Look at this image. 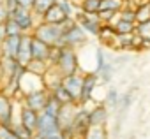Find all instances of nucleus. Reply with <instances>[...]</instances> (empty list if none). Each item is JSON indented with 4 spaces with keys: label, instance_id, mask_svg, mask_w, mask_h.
Segmentation results:
<instances>
[{
    "label": "nucleus",
    "instance_id": "nucleus-31",
    "mask_svg": "<svg viewBox=\"0 0 150 139\" xmlns=\"http://www.w3.org/2000/svg\"><path fill=\"white\" fill-rule=\"evenodd\" d=\"M57 2H58V6L62 7V11L67 14V18H72V20H74V14H76L80 9L74 6L71 0H57Z\"/></svg>",
    "mask_w": 150,
    "mask_h": 139
},
{
    "label": "nucleus",
    "instance_id": "nucleus-40",
    "mask_svg": "<svg viewBox=\"0 0 150 139\" xmlns=\"http://www.w3.org/2000/svg\"><path fill=\"white\" fill-rule=\"evenodd\" d=\"M4 39H6V30H4V23H0V46H2Z\"/></svg>",
    "mask_w": 150,
    "mask_h": 139
},
{
    "label": "nucleus",
    "instance_id": "nucleus-23",
    "mask_svg": "<svg viewBox=\"0 0 150 139\" xmlns=\"http://www.w3.org/2000/svg\"><path fill=\"white\" fill-rule=\"evenodd\" d=\"M60 106H62V104H60V102L51 95V93H50V95H48V99H46V104H44V107H42V111H41V113H46V114H50V116H55V118H57V116H58V111H60Z\"/></svg>",
    "mask_w": 150,
    "mask_h": 139
},
{
    "label": "nucleus",
    "instance_id": "nucleus-29",
    "mask_svg": "<svg viewBox=\"0 0 150 139\" xmlns=\"http://www.w3.org/2000/svg\"><path fill=\"white\" fill-rule=\"evenodd\" d=\"M99 6H101V0H81V4H80V11L88 13V14H97Z\"/></svg>",
    "mask_w": 150,
    "mask_h": 139
},
{
    "label": "nucleus",
    "instance_id": "nucleus-14",
    "mask_svg": "<svg viewBox=\"0 0 150 139\" xmlns=\"http://www.w3.org/2000/svg\"><path fill=\"white\" fill-rule=\"evenodd\" d=\"M37 120H39V113L21 104V109H20V123H21L27 130L35 132V128H37Z\"/></svg>",
    "mask_w": 150,
    "mask_h": 139
},
{
    "label": "nucleus",
    "instance_id": "nucleus-4",
    "mask_svg": "<svg viewBox=\"0 0 150 139\" xmlns=\"http://www.w3.org/2000/svg\"><path fill=\"white\" fill-rule=\"evenodd\" d=\"M9 16L18 23V27L21 28V34H32V30H34L35 25L39 23V18L32 13V9L21 7V6H18Z\"/></svg>",
    "mask_w": 150,
    "mask_h": 139
},
{
    "label": "nucleus",
    "instance_id": "nucleus-24",
    "mask_svg": "<svg viewBox=\"0 0 150 139\" xmlns=\"http://www.w3.org/2000/svg\"><path fill=\"white\" fill-rule=\"evenodd\" d=\"M134 13H136V23H143V21H148L150 20V6L148 2H139L136 7H134Z\"/></svg>",
    "mask_w": 150,
    "mask_h": 139
},
{
    "label": "nucleus",
    "instance_id": "nucleus-15",
    "mask_svg": "<svg viewBox=\"0 0 150 139\" xmlns=\"http://www.w3.org/2000/svg\"><path fill=\"white\" fill-rule=\"evenodd\" d=\"M21 42V34L20 35H6L4 42H2V53L7 58H14L16 60V53Z\"/></svg>",
    "mask_w": 150,
    "mask_h": 139
},
{
    "label": "nucleus",
    "instance_id": "nucleus-3",
    "mask_svg": "<svg viewBox=\"0 0 150 139\" xmlns=\"http://www.w3.org/2000/svg\"><path fill=\"white\" fill-rule=\"evenodd\" d=\"M87 39H88V35L85 34V30L76 21H74V20H69L64 25V35H62L64 46H69L72 49H76L80 46H85L87 44Z\"/></svg>",
    "mask_w": 150,
    "mask_h": 139
},
{
    "label": "nucleus",
    "instance_id": "nucleus-20",
    "mask_svg": "<svg viewBox=\"0 0 150 139\" xmlns=\"http://www.w3.org/2000/svg\"><path fill=\"white\" fill-rule=\"evenodd\" d=\"M96 74H97V78H99L101 83H110L111 78H113V74H115V65H113L111 62H106V63L99 69V71H96Z\"/></svg>",
    "mask_w": 150,
    "mask_h": 139
},
{
    "label": "nucleus",
    "instance_id": "nucleus-41",
    "mask_svg": "<svg viewBox=\"0 0 150 139\" xmlns=\"http://www.w3.org/2000/svg\"><path fill=\"white\" fill-rule=\"evenodd\" d=\"M4 58V53H2V46H0V60Z\"/></svg>",
    "mask_w": 150,
    "mask_h": 139
},
{
    "label": "nucleus",
    "instance_id": "nucleus-34",
    "mask_svg": "<svg viewBox=\"0 0 150 139\" xmlns=\"http://www.w3.org/2000/svg\"><path fill=\"white\" fill-rule=\"evenodd\" d=\"M131 102H132V93H124V95H120V99H118V106H117V109H120V113H124L129 106H131Z\"/></svg>",
    "mask_w": 150,
    "mask_h": 139
},
{
    "label": "nucleus",
    "instance_id": "nucleus-26",
    "mask_svg": "<svg viewBox=\"0 0 150 139\" xmlns=\"http://www.w3.org/2000/svg\"><path fill=\"white\" fill-rule=\"evenodd\" d=\"M118 99H120V93H118V90L117 88H108V92H106V95H104V106L110 109H117V106H118Z\"/></svg>",
    "mask_w": 150,
    "mask_h": 139
},
{
    "label": "nucleus",
    "instance_id": "nucleus-42",
    "mask_svg": "<svg viewBox=\"0 0 150 139\" xmlns=\"http://www.w3.org/2000/svg\"><path fill=\"white\" fill-rule=\"evenodd\" d=\"M146 2H148V6H150V0H146Z\"/></svg>",
    "mask_w": 150,
    "mask_h": 139
},
{
    "label": "nucleus",
    "instance_id": "nucleus-5",
    "mask_svg": "<svg viewBox=\"0 0 150 139\" xmlns=\"http://www.w3.org/2000/svg\"><path fill=\"white\" fill-rule=\"evenodd\" d=\"M74 21H76V23L85 30L87 35H94V37L99 35V30H101V27L104 25V23L99 20L97 14H88V13H83V11H78L76 14H74Z\"/></svg>",
    "mask_w": 150,
    "mask_h": 139
},
{
    "label": "nucleus",
    "instance_id": "nucleus-17",
    "mask_svg": "<svg viewBox=\"0 0 150 139\" xmlns=\"http://www.w3.org/2000/svg\"><path fill=\"white\" fill-rule=\"evenodd\" d=\"M97 37L101 39V42H103L104 46H111L113 49L117 48V32H115V28H113L111 25H106V23H104V25L101 27Z\"/></svg>",
    "mask_w": 150,
    "mask_h": 139
},
{
    "label": "nucleus",
    "instance_id": "nucleus-32",
    "mask_svg": "<svg viewBox=\"0 0 150 139\" xmlns=\"http://www.w3.org/2000/svg\"><path fill=\"white\" fill-rule=\"evenodd\" d=\"M118 18H120V20H125V21H132V23H136V13H134V7L127 6V2H125V6L118 11Z\"/></svg>",
    "mask_w": 150,
    "mask_h": 139
},
{
    "label": "nucleus",
    "instance_id": "nucleus-37",
    "mask_svg": "<svg viewBox=\"0 0 150 139\" xmlns=\"http://www.w3.org/2000/svg\"><path fill=\"white\" fill-rule=\"evenodd\" d=\"M2 6H4V9L7 11V16L18 7V2H16V0H2Z\"/></svg>",
    "mask_w": 150,
    "mask_h": 139
},
{
    "label": "nucleus",
    "instance_id": "nucleus-22",
    "mask_svg": "<svg viewBox=\"0 0 150 139\" xmlns=\"http://www.w3.org/2000/svg\"><path fill=\"white\" fill-rule=\"evenodd\" d=\"M111 27L115 28L117 34H132L134 28H136V23H132V21H125V20H120V18L117 16V20L111 23Z\"/></svg>",
    "mask_w": 150,
    "mask_h": 139
},
{
    "label": "nucleus",
    "instance_id": "nucleus-38",
    "mask_svg": "<svg viewBox=\"0 0 150 139\" xmlns=\"http://www.w3.org/2000/svg\"><path fill=\"white\" fill-rule=\"evenodd\" d=\"M16 2H18V6L30 9V7H32V2H34V0H16Z\"/></svg>",
    "mask_w": 150,
    "mask_h": 139
},
{
    "label": "nucleus",
    "instance_id": "nucleus-1",
    "mask_svg": "<svg viewBox=\"0 0 150 139\" xmlns=\"http://www.w3.org/2000/svg\"><path fill=\"white\" fill-rule=\"evenodd\" d=\"M48 63L53 65L62 76H67V74L80 71L76 49H72L69 46H60V48L53 46L51 53H50V58H48Z\"/></svg>",
    "mask_w": 150,
    "mask_h": 139
},
{
    "label": "nucleus",
    "instance_id": "nucleus-18",
    "mask_svg": "<svg viewBox=\"0 0 150 139\" xmlns=\"http://www.w3.org/2000/svg\"><path fill=\"white\" fill-rule=\"evenodd\" d=\"M60 104H76V102H72V99H71V95L67 93V90L62 86V83H58V85H55L51 90H48Z\"/></svg>",
    "mask_w": 150,
    "mask_h": 139
},
{
    "label": "nucleus",
    "instance_id": "nucleus-8",
    "mask_svg": "<svg viewBox=\"0 0 150 139\" xmlns=\"http://www.w3.org/2000/svg\"><path fill=\"white\" fill-rule=\"evenodd\" d=\"M81 83H83V74L78 72H72L62 78V86L67 90V93L71 95L72 102H80V93H81Z\"/></svg>",
    "mask_w": 150,
    "mask_h": 139
},
{
    "label": "nucleus",
    "instance_id": "nucleus-13",
    "mask_svg": "<svg viewBox=\"0 0 150 139\" xmlns=\"http://www.w3.org/2000/svg\"><path fill=\"white\" fill-rule=\"evenodd\" d=\"M69 20L72 18H67V14L62 11V7L58 6V2H55L41 18V21H46V23H53V25H65Z\"/></svg>",
    "mask_w": 150,
    "mask_h": 139
},
{
    "label": "nucleus",
    "instance_id": "nucleus-27",
    "mask_svg": "<svg viewBox=\"0 0 150 139\" xmlns=\"http://www.w3.org/2000/svg\"><path fill=\"white\" fill-rule=\"evenodd\" d=\"M125 2L127 0H101L99 11H115V13H118L125 6Z\"/></svg>",
    "mask_w": 150,
    "mask_h": 139
},
{
    "label": "nucleus",
    "instance_id": "nucleus-19",
    "mask_svg": "<svg viewBox=\"0 0 150 139\" xmlns=\"http://www.w3.org/2000/svg\"><path fill=\"white\" fill-rule=\"evenodd\" d=\"M55 2H57V0H34L30 9H32V13H34V14L39 18V21H41L42 14H44V13H46V11L51 7Z\"/></svg>",
    "mask_w": 150,
    "mask_h": 139
},
{
    "label": "nucleus",
    "instance_id": "nucleus-30",
    "mask_svg": "<svg viewBox=\"0 0 150 139\" xmlns=\"http://www.w3.org/2000/svg\"><path fill=\"white\" fill-rule=\"evenodd\" d=\"M4 30H6V35H20V34H21V28L18 27V23H16L11 16L6 18V21H4Z\"/></svg>",
    "mask_w": 150,
    "mask_h": 139
},
{
    "label": "nucleus",
    "instance_id": "nucleus-10",
    "mask_svg": "<svg viewBox=\"0 0 150 139\" xmlns=\"http://www.w3.org/2000/svg\"><path fill=\"white\" fill-rule=\"evenodd\" d=\"M14 104L13 97L0 92V123L2 125H13L14 123Z\"/></svg>",
    "mask_w": 150,
    "mask_h": 139
},
{
    "label": "nucleus",
    "instance_id": "nucleus-28",
    "mask_svg": "<svg viewBox=\"0 0 150 139\" xmlns=\"http://www.w3.org/2000/svg\"><path fill=\"white\" fill-rule=\"evenodd\" d=\"M134 34H138V35L150 46V20H148V21H143V23H136Z\"/></svg>",
    "mask_w": 150,
    "mask_h": 139
},
{
    "label": "nucleus",
    "instance_id": "nucleus-35",
    "mask_svg": "<svg viewBox=\"0 0 150 139\" xmlns=\"http://www.w3.org/2000/svg\"><path fill=\"white\" fill-rule=\"evenodd\" d=\"M0 139H20V137L13 132L11 125H2L0 123Z\"/></svg>",
    "mask_w": 150,
    "mask_h": 139
},
{
    "label": "nucleus",
    "instance_id": "nucleus-36",
    "mask_svg": "<svg viewBox=\"0 0 150 139\" xmlns=\"http://www.w3.org/2000/svg\"><path fill=\"white\" fill-rule=\"evenodd\" d=\"M96 71H99V69L106 63V55H104V51H103V48L99 46L97 49H96Z\"/></svg>",
    "mask_w": 150,
    "mask_h": 139
},
{
    "label": "nucleus",
    "instance_id": "nucleus-6",
    "mask_svg": "<svg viewBox=\"0 0 150 139\" xmlns=\"http://www.w3.org/2000/svg\"><path fill=\"white\" fill-rule=\"evenodd\" d=\"M90 121H88V109L87 106H78L76 113H74L72 123H71V130H72V139H81L83 134L88 130Z\"/></svg>",
    "mask_w": 150,
    "mask_h": 139
},
{
    "label": "nucleus",
    "instance_id": "nucleus-2",
    "mask_svg": "<svg viewBox=\"0 0 150 139\" xmlns=\"http://www.w3.org/2000/svg\"><path fill=\"white\" fill-rule=\"evenodd\" d=\"M62 35H64V25H53V23H46V21H39L35 25V28L32 30V37L46 42L51 48L64 46Z\"/></svg>",
    "mask_w": 150,
    "mask_h": 139
},
{
    "label": "nucleus",
    "instance_id": "nucleus-9",
    "mask_svg": "<svg viewBox=\"0 0 150 139\" xmlns=\"http://www.w3.org/2000/svg\"><path fill=\"white\" fill-rule=\"evenodd\" d=\"M48 95H50V92H48L46 88H41V90H35V92H30V93L23 95L21 102H23V106H27V107H30V109H34V111H37V113H41L42 107H44V104H46Z\"/></svg>",
    "mask_w": 150,
    "mask_h": 139
},
{
    "label": "nucleus",
    "instance_id": "nucleus-21",
    "mask_svg": "<svg viewBox=\"0 0 150 139\" xmlns=\"http://www.w3.org/2000/svg\"><path fill=\"white\" fill-rule=\"evenodd\" d=\"M48 67H50V63L48 62H42V60H35V58H32L28 63H27V71H30V72H34V74H37V76H44V72L48 71Z\"/></svg>",
    "mask_w": 150,
    "mask_h": 139
},
{
    "label": "nucleus",
    "instance_id": "nucleus-11",
    "mask_svg": "<svg viewBox=\"0 0 150 139\" xmlns=\"http://www.w3.org/2000/svg\"><path fill=\"white\" fill-rule=\"evenodd\" d=\"M32 60V34H21V42L16 53V62L23 67Z\"/></svg>",
    "mask_w": 150,
    "mask_h": 139
},
{
    "label": "nucleus",
    "instance_id": "nucleus-7",
    "mask_svg": "<svg viewBox=\"0 0 150 139\" xmlns=\"http://www.w3.org/2000/svg\"><path fill=\"white\" fill-rule=\"evenodd\" d=\"M99 85V78L96 72H85L83 74V83H81V93H80V102L78 106H87L94 99V90Z\"/></svg>",
    "mask_w": 150,
    "mask_h": 139
},
{
    "label": "nucleus",
    "instance_id": "nucleus-33",
    "mask_svg": "<svg viewBox=\"0 0 150 139\" xmlns=\"http://www.w3.org/2000/svg\"><path fill=\"white\" fill-rule=\"evenodd\" d=\"M11 128H13V132H14V134H16L20 139H30V137L35 134V132H30V130H27V128H25V127H23L20 121H18V123H13V125H11Z\"/></svg>",
    "mask_w": 150,
    "mask_h": 139
},
{
    "label": "nucleus",
    "instance_id": "nucleus-25",
    "mask_svg": "<svg viewBox=\"0 0 150 139\" xmlns=\"http://www.w3.org/2000/svg\"><path fill=\"white\" fill-rule=\"evenodd\" d=\"M81 139H108V130L106 127H88Z\"/></svg>",
    "mask_w": 150,
    "mask_h": 139
},
{
    "label": "nucleus",
    "instance_id": "nucleus-39",
    "mask_svg": "<svg viewBox=\"0 0 150 139\" xmlns=\"http://www.w3.org/2000/svg\"><path fill=\"white\" fill-rule=\"evenodd\" d=\"M6 18H7V11L4 9V6L0 4V23H4L6 21Z\"/></svg>",
    "mask_w": 150,
    "mask_h": 139
},
{
    "label": "nucleus",
    "instance_id": "nucleus-16",
    "mask_svg": "<svg viewBox=\"0 0 150 139\" xmlns=\"http://www.w3.org/2000/svg\"><path fill=\"white\" fill-rule=\"evenodd\" d=\"M50 53H51V46H48L46 42H42V41H39L35 37H32V58L48 62Z\"/></svg>",
    "mask_w": 150,
    "mask_h": 139
},
{
    "label": "nucleus",
    "instance_id": "nucleus-12",
    "mask_svg": "<svg viewBox=\"0 0 150 139\" xmlns=\"http://www.w3.org/2000/svg\"><path fill=\"white\" fill-rule=\"evenodd\" d=\"M110 118V111L104 104H97L92 109H88V121L90 127H106Z\"/></svg>",
    "mask_w": 150,
    "mask_h": 139
}]
</instances>
